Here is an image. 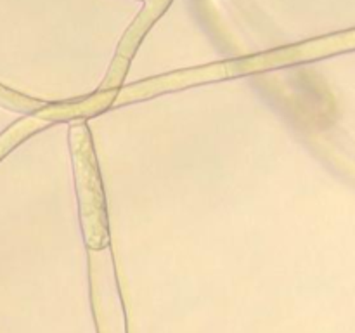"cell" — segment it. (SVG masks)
<instances>
[{
  "mask_svg": "<svg viewBox=\"0 0 355 333\" xmlns=\"http://www.w3.org/2000/svg\"><path fill=\"white\" fill-rule=\"evenodd\" d=\"M354 47V31H349V33L328 35V37L314 38V40L286 45V47L270 49V51L260 52L255 56H246V58L227 59V61L210 62V65L198 66V68L180 69V71L166 73V75L153 76V78L132 83V85L118 90L113 108L139 103V101L149 99V97H155L158 94L182 90L187 87L201 85V83L220 82V80L238 78V76H248L253 73L281 69L284 66L314 61V59Z\"/></svg>",
  "mask_w": 355,
  "mask_h": 333,
  "instance_id": "cell-1",
  "label": "cell"
},
{
  "mask_svg": "<svg viewBox=\"0 0 355 333\" xmlns=\"http://www.w3.org/2000/svg\"><path fill=\"white\" fill-rule=\"evenodd\" d=\"M68 141L71 149L83 241L90 250H103L110 245L106 196L101 180L96 146L85 120L69 121Z\"/></svg>",
  "mask_w": 355,
  "mask_h": 333,
  "instance_id": "cell-2",
  "label": "cell"
},
{
  "mask_svg": "<svg viewBox=\"0 0 355 333\" xmlns=\"http://www.w3.org/2000/svg\"><path fill=\"white\" fill-rule=\"evenodd\" d=\"M173 0H144V7L141 12L137 14L130 26L127 28L125 35L121 37L120 44H118L114 58L111 61L110 69H107L106 76H104L103 83L97 90H118L121 83L125 82L130 62L134 59L135 52H137L139 45L144 40L148 31L155 26L156 21L166 12Z\"/></svg>",
  "mask_w": 355,
  "mask_h": 333,
  "instance_id": "cell-3",
  "label": "cell"
},
{
  "mask_svg": "<svg viewBox=\"0 0 355 333\" xmlns=\"http://www.w3.org/2000/svg\"><path fill=\"white\" fill-rule=\"evenodd\" d=\"M49 125H52V121L49 118H45L44 111H37L33 114H28V117L21 118L16 123L10 125L7 130H3L0 134V160L7 155V153L12 151L17 144L28 139L30 135H33L35 132L44 130Z\"/></svg>",
  "mask_w": 355,
  "mask_h": 333,
  "instance_id": "cell-4",
  "label": "cell"
},
{
  "mask_svg": "<svg viewBox=\"0 0 355 333\" xmlns=\"http://www.w3.org/2000/svg\"><path fill=\"white\" fill-rule=\"evenodd\" d=\"M47 104L49 103H45V101L35 99V97H30V96H24V94L9 89V87L0 85V106L7 108V110L33 114V113H37V111L44 110Z\"/></svg>",
  "mask_w": 355,
  "mask_h": 333,
  "instance_id": "cell-5",
  "label": "cell"
}]
</instances>
